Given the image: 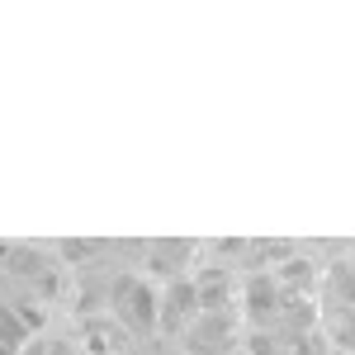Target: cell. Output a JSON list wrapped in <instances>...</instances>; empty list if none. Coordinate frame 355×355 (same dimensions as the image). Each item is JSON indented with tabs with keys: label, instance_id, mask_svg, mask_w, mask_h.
I'll return each instance as SVG.
<instances>
[{
	"label": "cell",
	"instance_id": "cell-1",
	"mask_svg": "<svg viewBox=\"0 0 355 355\" xmlns=\"http://www.w3.org/2000/svg\"><path fill=\"white\" fill-rule=\"evenodd\" d=\"M105 313H110L114 322L123 331H152L162 327V289L147 279L142 270H123L114 275L110 284H105Z\"/></svg>",
	"mask_w": 355,
	"mask_h": 355
},
{
	"label": "cell",
	"instance_id": "cell-2",
	"mask_svg": "<svg viewBox=\"0 0 355 355\" xmlns=\"http://www.w3.org/2000/svg\"><path fill=\"white\" fill-rule=\"evenodd\" d=\"M28 346V331L15 308H0V355H19Z\"/></svg>",
	"mask_w": 355,
	"mask_h": 355
},
{
	"label": "cell",
	"instance_id": "cell-3",
	"mask_svg": "<svg viewBox=\"0 0 355 355\" xmlns=\"http://www.w3.org/2000/svg\"><path fill=\"white\" fill-rule=\"evenodd\" d=\"M57 355H90L85 346H67V351H57Z\"/></svg>",
	"mask_w": 355,
	"mask_h": 355
},
{
	"label": "cell",
	"instance_id": "cell-4",
	"mask_svg": "<svg viewBox=\"0 0 355 355\" xmlns=\"http://www.w3.org/2000/svg\"><path fill=\"white\" fill-rule=\"evenodd\" d=\"M232 355H251V351H246V346H237V351H232Z\"/></svg>",
	"mask_w": 355,
	"mask_h": 355
}]
</instances>
